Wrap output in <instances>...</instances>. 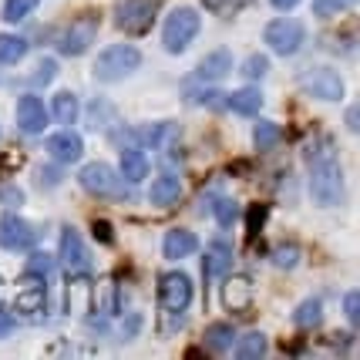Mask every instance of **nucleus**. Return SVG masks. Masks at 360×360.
Masks as SVG:
<instances>
[{"instance_id": "42", "label": "nucleus", "mask_w": 360, "mask_h": 360, "mask_svg": "<svg viewBox=\"0 0 360 360\" xmlns=\"http://www.w3.org/2000/svg\"><path fill=\"white\" fill-rule=\"evenodd\" d=\"M31 273H41V276H47V273H51V259H47L44 252L31 259Z\"/></svg>"}, {"instance_id": "25", "label": "nucleus", "mask_w": 360, "mask_h": 360, "mask_svg": "<svg viewBox=\"0 0 360 360\" xmlns=\"http://www.w3.org/2000/svg\"><path fill=\"white\" fill-rule=\"evenodd\" d=\"M54 118L58 122H64V125H71V122H78V98L71 91H61V94H54Z\"/></svg>"}, {"instance_id": "2", "label": "nucleus", "mask_w": 360, "mask_h": 360, "mask_svg": "<svg viewBox=\"0 0 360 360\" xmlns=\"http://www.w3.org/2000/svg\"><path fill=\"white\" fill-rule=\"evenodd\" d=\"M135 68H141V54L131 44H115L105 47L94 61V78L105 81V84H115V81L135 75Z\"/></svg>"}, {"instance_id": "7", "label": "nucleus", "mask_w": 360, "mask_h": 360, "mask_svg": "<svg viewBox=\"0 0 360 360\" xmlns=\"http://www.w3.org/2000/svg\"><path fill=\"white\" fill-rule=\"evenodd\" d=\"M263 41L269 44V51H276L283 58L297 54L300 44H303V24L293 20V17H280V20H269L266 31H263Z\"/></svg>"}, {"instance_id": "45", "label": "nucleus", "mask_w": 360, "mask_h": 360, "mask_svg": "<svg viewBox=\"0 0 360 360\" xmlns=\"http://www.w3.org/2000/svg\"><path fill=\"white\" fill-rule=\"evenodd\" d=\"M347 128H350V131H357V108L347 111Z\"/></svg>"}, {"instance_id": "30", "label": "nucleus", "mask_w": 360, "mask_h": 360, "mask_svg": "<svg viewBox=\"0 0 360 360\" xmlns=\"http://www.w3.org/2000/svg\"><path fill=\"white\" fill-rule=\"evenodd\" d=\"M357 0H314V11L316 17H337L344 14V11H350Z\"/></svg>"}, {"instance_id": "5", "label": "nucleus", "mask_w": 360, "mask_h": 360, "mask_svg": "<svg viewBox=\"0 0 360 360\" xmlns=\"http://www.w3.org/2000/svg\"><path fill=\"white\" fill-rule=\"evenodd\" d=\"M188 303H192V280L186 273H165L158 280V307H162V314L169 316L175 314V320H182Z\"/></svg>"}, {"instance_id": "21", "label": "nucleus", "mask_w": 360, "mask_h": 360, "mask_svg": "<svg viewBox=\"0 0 360 360\" xmlns=\"http://www.w3.org/2000/svg\"><path fill=\"white\" fill-rule=\"evenodd\" d=\"M226 108L236 111V115H246V118H252L256 111L263 108V94L252 91V88H243V91H236L226 98Z\"/></svg>"}, {"instance_id": "1", "label": "nucleus", "mask_w": 360, "mask_h": 360, "mask_svg": "<svg viewBox=\"0 0 360 360\" xmlns=\"http://www.w3.org/2000/svg\"><path fill=\"white\" fill-rule=\"evenodd\" d=\"M307 165H310V195L320 205H337L344 199V175L337 162V148L330 139H320L307 148Z\"/></svg>"}, {"instance_id": "4", "label": "nucleus", "mask_w": 360, "mask_h": 360, "mask_svg": "<svg viewBox=\"0 0 360 360\" xmlns=\"http://www.w3.org/2000/svg\"><path fill=\"white\" fill-rule=\"evenodd\" d=\"M158 11H162V0H122V7L115 14V24L125 34L139 37V34L152 31Z\"/></svg>"}, {"instance_id": "37", "label": "nucleus", "mask_w": 360, "mask_h": 360, "mask_svg": "<svg viewBox=\"0 0 360 360\" xmlns=\"http://www.w3.org/2000/svg\"><path fill=\"white\" fill-rule=\"evenodd\" d=\"M58 182H61V169H51V165L37 169V186L41 188H51V186H58Z\"/></svg>"}, {"instance_id": "14", "label": "nucleus", "mask_w": 360, "mask_h": 360, "mask_svg": "<svg viewBox=\"0 0 360 360\" xmlns=\"http://www.w3.org/2000/svg\"><path fill=\"white\" fill-rule=\"evenodd\" d=\"M47 155L64 162V165H71V162H78L81 152H84V145H81V135H75L71 128H61V131H54L51 139L44 141Z\"/></svg>"}, {"instance_id": "13", "label": "nucleus", "mask_w": 360, "mask_h": 360, "mask_svg": "<svg viewBox=\"0 0 360 360\" xmlns=\"http://www.w3.org/2000/svg\"><path fill=\"white\" fill-rule=\"evenodd\" d=\"M17 125H20L24 135H41L47 128V108L41 105L37 94H24L17 101Z\"/></svg>"}, {"instance_id": "10", "label": "nucleus", "mask_w": 360, "mask_h": 360, "mask_svg": "<svg viewBox=\"0 0 360 360\" xmlns=\"http://www.w3.org/2000/svg\"><path fill=\"white\" fill-rule=\"evenodd\" d=\"M0 246L11 252H27L37 246V229H34L31 222L17 219V216H4L0 219Z\"/></svg>"}, {"instance_id": "22", "label": "nucleus", "mask_w": 360, "mask_h": 360, "mask_svg": "<svg viewBox=\"0 0 360 360\" xmlns=\"http://www.w3.org/2000/svg\"><path fill=\"white\" fill-rule=\"evenodd\" d=\"M122 175H125L128 182H141L148 175V158L141 155L139 148H125L122 152Z\"/></svg>"}, {"instance_id": "32", "label": "nucleus", "mask_w": 360, "mask_h": 360, "mask_svg": "<svg viewBox=\"0 0 360 360\" xmlns=\"http://www.w3.org/2000/svg\"><path fill=\"white\" fill-rule=\"evenodd\" d=\"M216 219H219L222 229H229V226L239 219V205H236L233 199H219V202H216Z\"/></svg>"}, {"instance_id": "15", "label": "nucleus", "mask_w": 360, "mask_h": 360, "mask_svg": "<svg viewBox=\"0 0 360 360\" xmlns=\"http://www.w3.org/2000/svg\"><path fill=\"white\" fill-rule=\"evenodd\" d=\"M162 250H165L169 259H186V256H192V252L199 250V239H195V233H188V229H172V233L165 236Z\"/></svg>"}, {"instance_id": "31", "label": "nucleus", "mask_w": 360, "mask_h": 360, "mask_svg": "<svg viewBox=\"0 0 360 360\" xmlns=\"http://www.w3.org/2000/svg\"><path fill=\"white\" fill-rule=\"evenodd\" d=\"M202 4L212 11V14L229 17V14H236V11H243V7H250L252 0H202Z\"/></svg>"}, {"instance_id": "44", "label": "nucleus", "mask_w": 360, "mask_h": 360, "mask_svg": "<svg viewBox=\"0 0 360 360\" xmlns=\"http://www.w3.org/2000/svg\"><path fill=\"white\" fill-rule=\"evenodd\" d=\"M300 0H273V7H280V11H293Z\"/></svg>"}, {"instance_id": "16", "label": "nucleus", "mask_w": 360, "mask_h": 360, "mask_svg": "<svg viewBox=\"0 0 360 360\" xmlns=\"http://www.w3.org/2000/svg\"><path fill=\"white\" fill-rule=\"evenodd\" d=\"M229 259H233V250H229V243H209V250L202 256V266H205V276L212 280V276H222V273H229Z\"/></svg>"}, {"instance_id": "43", "label": "nucleus", "mask_w": 360, "mask_h": 360, "mask_svg": "<svg viewBox=\"0 0 360 360\" xmlns=\"http://www.w3.org/2000/svg\"><path fill=\"white\" fill-rule=\"evenodd\" d=\"M11 330H14V316L0 314V337H4V333H11Z\"/></svg>"}, {"instance_id": "6", "label": "nucleus", "mask_w": 360, "mask_h": 360, "mask_svg": "<svg viewBox=\"0 0 360 360\" xmlns=\"http://www.w3.org/2000/svg\"><path fill=\"white\" fill-rule=\"evenodd\" d=\"M98 14L94 11H84V14H78L71 24H68V31H64V37L58 41V47H61L64 58H78V54H84L88 47H91L94 34H98Z\"/></svg>"}, {"instance_id": "27", "label": "nucleus", "mask_w": 360, "mask_h": 360, "mask_svg": "<svg viewBox=\"0 0 360 360\" xmlns=\"http://www.w3.org/2000/svg\"><path fill=\"white\" fill-rule=\"evenodd\" d=\"M280 125L276 122H256V131H252V141H256V148H273L276 141H280Z\"/></svg>"}, {"instance_id": "3", "label": "nucleus", "mask_w": 360, "mask_h": 360, "mask_svg": "<svg viewBox=\"0 0 360 360\" xmlns=\"http://www.w3.org/2000/svg\"><path fill=\"white\" fill-rule=\"evenodd\" d=\"M202 27V20L199 14L192 11V7H175L169 20H165V27H162V44L169 54H182L192 41H195V34Z\"/></svg>"}, {"instance_id": "39", "label": "nucleus", "mask_w": 360, "mask_h": 360, "mask_svg": "<svg viewBox=\"0 0 360 360\" xmlns=\"http://www.w3.org/2000/svg\"><path fill=\"white\" fill-rule=\"evenodd\" d=\"M37 68H41V71H34V78H31L34 84H44V81L54 78V61H41Z\"/></svg>"}, {"instance_id": "26", "label": "nucleus", "mask_w": 360, "mask_h": 360, "mask_svg": "<svg viewBox=\"0 0 360 360\" xmlns=\"http://www.w3.org/2000/svg\"><path fill=\"white\" fill-rule=\"evenodd\" d=\"M266 354V337L263 333H246L239 347H236V357L239 360H252V357H263Z\"/></svg>"}, {"instance_id": "20", "label": "nucleus", "mask_w": 360, "mask_h": 360, "mask_svg": "<svg viewBox=\"0 0 360 360\" xmlns=\"http://www.w3.org/2000/svg\"><path fill=\"white\" fill-rule=\"evenodd\" d=\"M182 199V182L175 179V175H158L155 182H152V202L155 205H175Z\"/></svg>"}, {"instance_id": "35", "label": "nucleus", "mask_w": 360, "mask_h": 360, "mask_svg": "<svg viewBox=\"0 0 360 360\" xmlns=\"http://www.w3.org/2000/svg\"><path fill=\"white\" fill-rule=\"evenodd\" d=\"M266 68H269V61L263 58V54H252V58H246V68H243V75L250 81H256V78H263L266 75Z\"/></svg>"}, {"instance_id": "19", "label": "nucleus", "mask_w": 360, "mask_h": 360, "mask_svg": "<svg viewBox=\"0 0 360 360\" xmlns=\"http://www.w3.org/2000/svg\"><path fill=\"white\" fill-rule=\"evenodd\" d=\"M175 135H179V128H175L172 122H162V125H152V128H139V131H131L128 139H139L141 145H148V148H165Z\"/></svg>"}, {"instance_id": "24", "label": "nucleus", "mask_w": 360, "mask_h": 360, "mask_svg": "<svg viewBox=\"0 0 360 360\" xmlns=\"http://www.w3.org/2000/svg\"><path fill=\"white\" fill-rule=\"evenodd\" d=\"M27 54V41L17 34H0V64H17Z\"/></svg>"}, {"instance_id": "18", "label": "nucleus", "mask_w": 360, "mask_h": 360, "mask_svg": "<svg viewBox=\"0 0 360 360\" xmlns=\"http://www.w3.org/2000/svg\"><path fill=\"white\" fill-rule=\"evenodd\" d=\"M27 286H20L17 290V310H27V314H34V310H41L44 307V297H47V290H44V276L41 280H34V276H27Z\"/></svg>"}, {"instance_id": "38", "label": "nucleus", "mask_w": 360, "mask_h": 360, "mask_svg": "<svg viewBox=\"0 0 360 360\" xmlns=\"http://www.w3.org/2000/svg\"><path fill=\"white\" fill-rule=\"evenodd\" d=\"M0 202L4 205H20L24 202V192H20L17 186H7V182H4V186H0Z\"/></svg>"}, {"instance_id": "8", "label": "nucleus", "mask_w": 360, "mask_h": 360, "mask_svg": "<svg viewBox=\"0 0 360 360\" xmlns=\"http://www.w3.org/2000/svg\"><path fill=\"white\" fill-rule=\"evenodd\" d=\"M61 263L71 276H91L94 273L91 252L84 246V239L78 236V229H71V226L61 229Z\"/></svg>"}, {"instance_id": "29", "label": "nucleus", "mask_w": 360, "mask_h": 360, "mask_svg": "<svg viewBox=\"0 0 360 360\" xmlns=\"http://www.w3.org/2000/svg\"><path fill=\"white\" fill-rule=\"evenodd\" d=\"M320 316H323V310H320V300H307L303 307L297 310V327H316L320 323Z\"/></svg>"}, {"instance_id": "41", "label": "nucleus", "mask_w": 360, "mask_h": 360, "mask_svg": "<svg viewBox=\"0 0 360 360\" xmlns=\"http://www.w3.org/2000/svg\"><path fill=\"white\" fill-rule=\"evenodd\" d=\"M94 236H98V239H101L105 246H111V243H115V236H111V226H108L105 219H98V222H94Z\"/></svg>"}, {"instance_id": "36", "label": "nucleus", "mask_w": 360, "mask_h": 360, "mask_svg": "<svg viewBox=\"0 0 360 360\" xmlns=\"http://www.w3.org/2000/svg\"><path fill=\"white\" fill-rule=\"evenodd\" d=\"M344 310H347V320H350V323L357 327V323H360V297H357V293H354V290L347 293V300H344Z\"/></svg>"}, {"instance_id": "28", "label": "nucleus", "mask_w": 360, "mask_h": 360, "mask_svg": "<svg viewBox=\"0 0 360 360\" xmlns=\"http://www.w3.org/2000/svg\"><path fill=\"white\" fill-rule=\"evenodd\" d=\"M37 4H41V0H7V4H4V20H7V24L24 20V17L31 14Z\"/></svg>"}, {"instance_id": "11", "label": "nucleus", "mask_w": 360, "mask_h": 360, "mask_svg": "<svg viewBox=\"0 0 360 360\" xmlns=\"http://www.w3.org/2000/svg\"><path fill=\"white\" fill-rule=\"evenodd\" d=\"M229 68H233V54L226 51V47H219V51H212V54H205L202 64L188 75L186 81H182V91H188V88H195V84H209V81H222L226 75H229Z\"/></svg>"}, {"instance_id": "46", "label": "nucleus", "mask_w": 360, "mask_h": 360, "mask_svg": "<svg viewBox=\"0 0 360 360\" xmlns=\"http://www.w3.org/2000/svg\"><path fill=\"white\" fill-rule=\"evenodd\" d=\"M0 290H4V283H0Z\"/></svg>"}, {"instance_id": "34", "label": "nucleus", "mask_w": 360, "mask_h": 360, "mask_svg": "<svg viewBox=\"0 0 360 360\" xmlns=\"http://www.w3.org/2000/svg\"><path fill=\"white\" fill-rule=\"evenodd\" d=\"M108 122H115V111H111V105H105V101H94V105H91V122H88V125H91V128H105Z\"/></svg>"}, {"instance_id": "33", "label": "nucleus", "mask_w": 360, "mask_h": 360, "mask_svg": "<svg viewBox=\"0 0 360 360\" xmlns=\"http://www.w3.org/2000/svg\"><path fill=\"white\" fill-rule=\"evenodd\" d=\"M266 216H269V205L259 202L250 209V216H246V222H250V236H259L263 233V226H266Z\"/></svg>"}, {"instance_id": "23", "label": "nucleus", "mask_w": 360, "mask_h": 360, "mask_svg": "<svg viewBox=\"0 0 360 360\" xmlns=\"http://www.w3.org/2000/svg\"><path fill=\"white\" fill-rule=\"evenodd\" d=\"M233 344H236V330L229 323H212V327L205 330V347L212 354H226Z\"/></svg>"}, {"instance_id": "17", "label": "nucleus", "mask_w": 360, "mask_h": 360, "mask_svg": "<svg viewBox=\"0 0 360 360\" xmlns=\"http://www.w3.org/2000/svg\"><path fill=\"white\" fill-rule=\"evenodd\" d=\"M226 307L229 310H250L252 300V283L246 276H226Z\"/></svg>"}, {"instance_id": "9", "label": "nucleus", "mask_w": 360, "mask_h": 360, "mask_svg": "<svg viewBox=\"0 0 360 360\" xmlns=\"http://www.w3.org/2000/svg\"><path fill=\"white\" fill-rule=\"evenodd\" d=\"M300 88L307 94H314L320 101H340L344 98V81L333 68H314L300 78Z\"/></svg>"}, {"instance_id": "40", "label": "nucleus", "mask_w": 360, "mask_h": 360, "mask_svg": "<svg viewBox=\"0 0 360 360\" xmlns=\"http://www.w3.org/2000/svg\"><path fill=\"white\" fill-rule=\"evenodd\" d=\"M297 246H286V250H276V266H293L297 263Z\"/></svg>"}, {"instance_id": "12", "label": "nucleus", "mask_w": 360, "mask_h": 360, "mask_svg": "<svg viewBox=\"0 0 360 360\" xmlns=\"http://www.w3.org/2000/svg\"><path fill=\"white\" fill-rule=\"evenodd\" d=\"M81 186L91 195H122V175L105 162H91L81 169Z\"/></svg>"}]
</instances>
